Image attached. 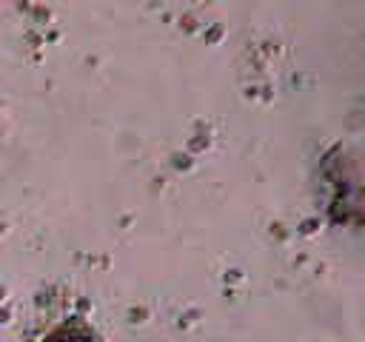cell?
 Here are the masks:
<instances>
[{
    "instance_id": "6da1fadb",
    "label": "cell",
    "mask_w": 365,
    "mask_h": 342,
    "mask_svg": "<svg viewBox=\"0 0 365 342\" xmlns=\"http://www.w3.org/2000/svg\"><path fill=\"white\" fill-rule=\"evenodd\" d=\"M40 342H103L97 328L83 316H63L46 328Z\"/></svg>"
}]
</instances>
